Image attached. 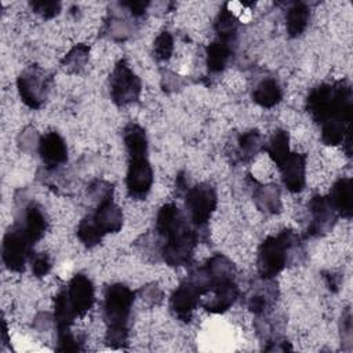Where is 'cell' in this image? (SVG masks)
Segmentation results:
<instances>
[{"label": "cell", "mask_w": 353, "mask_h": 353, "mask_svg": "<svg viewBox=\"0 0 353 353\" xmlns=\"http://www.w3.org/2000/svg\"><path fill=\"white\" fill-rule=\"evenodd\" d=\"M306 109L319 124L332 117L350 123L353 110L352 87L346 81L320 84L309 92Z\"/></svg>", "instance_id": "cell-1"}, {"label": "cell", "mask_w": 353, "mask_h": 353, "mask_svg": "<svg viewBox=\"0 0 353 353\" xmlns=\"http://www.w3.org/2000/svg\"><path fill=\"white\" fill-rule=\"evenodd\" d=\"M298 243L292 230H283L277 236L266 237L258 250V272L262 279L270 280L277 276L288 263L290 251Z\"/></svg>", "instance_id": "cell-2"}, {"label": "cell", "mask_w": 353, "mask_h": 353, "mask_svg": "<svg viewBox=\"0 0 353 353\" xmlns=\"http://www.w3.org/2000/svg\"><path fill=\"white\" fill-rule=\"evenodd\" d=\"M134 298L135 295L132 290L125 284L116 283L106 288L103 298V314L108 328H127Z\"/></svg>", "instance_id": "cell-3"}, {"label": "cell", "mask_w": 353, "mask_h": 353, "mask_svg": "<svg viewBox=\"0 0 353 353\" xmlns=\"http://www.w3.org/2000/svg\"><path fill=\"white\" fill-rule=\"evenodd\" d=\"M199 230L200 229H197L194 226L192 228V226L186 225L176 233L164 239L165 241L161 247L163 261L172 268L189 265L193 258L194 247L197 245V243L200 240Z\"/></svg>", "instance_id": "cell-4"}, {"label": "cell", "mask_w": 353, "mask_h": 353, "mask_svg": "<svg viewBox=\"0 0 353 353\" xmlns=\"http://www.w3.org/2000/svg\"><path fill=\"white\" fill-rule=\"evenodd\" d=\"M33 245L34 244L29 240L22 223L11 226L6 232L1 244V258L6 268L11 272H22L32 254Z\"/></svg>", "instance_id": "cell-5"}, {"label": "cell", "mask_w": 353, "mask_h": 353, "mask_svg": "<svg viewBox=\"0 0 353 353\" xmlns=\"http://www.w3.org/2000/svg\"><path fill=\"white\" fill-rule=\"evenodd\" d=\"M216 192L212 185L201 182L190 188L186 193L185 207L192 225L197 229L205 228L216 208Z\"/></svg>", "instance_id": "cell-6"}, {"label": "cell", "mask_w": 353, "mask_h": 353, "mask_svg": "<svg viewBox=\"0 0 353 353\" xmlns=\"http://www.w3.org/2000/svg\"><path fill=\"white\" fill-rule=\"evenodd\" d=\"M109 84L110 97L119 106L135 102L141 95V80L124 59L116 63L110 74Z\"/></svg>", "instance_id": "cell-7"}, {"label": "cell", "mask_w": 353, "mask_h": 353, "mask_svg": "<svg viewBox=\"0 0 353 353\" xmlns=\"http://www.w3.org/2000/svg\"><path fill=\"white\" fill-rule=\"evenodd\" d=\"M153 183V170L146 156L128 157L125 185L130 197L142 200L150 192Z\"/></svg>", "instance_id": "cell-8"}, {"label": "cell", "mask_w": 353, "mask_h": 353, "mask_svg": "<svg viewBox=\"0 0 353 353\" xmlns=\"http://www.w3.org/2000/svg\"><path fill=\"white\" fill-rule=\"evenodd\" d=\"M18 91L25 105L39 109L47 95L46 73L37 66H30L18 77Z\"/></svg>", "instance_id": "cell-9"}, {"label": "cell", "mask_w": 353, "mask_h": 353, "mask_svg": "<svg viewBox=\"0 0 353 353\" xmlns=\"http://www.w3.org/2000/svg\"><path fill=\"white\" fill-rule=\"evenodd\" d=\"M203 292L189 279L183 280L172 292L170 298V307L172 313L182 321H189L193 310L200 303Z\"/></svg>", "instance_id": "cell-10"}, {"label": "cell", "mask_w": 353, "mask_h": 353, "mask_svg": "<svg viewBox=\"0 0 353 353\" xmlns=\"http://www.w3.org/2000/svg\"><path fill=\"white\" fill-rule=\"evenodd\" d=\"M309 211L312 214V223L307 228L310 236H321L327 233L336 221V212L328 196H313L309 203Z\"/></svg>", "instance_id": "cell-11"}, {"label": "cell", "mask_w": 353, "mask_h": 353, "mask_svg": "<svg viewBox=\"0 0 353 353\" xmlns=\"http://www.w3.org/2000/svg\"><path fill=\"white\" fill-rule=\"evenodd\" d=\"M66 294L76 316L85 314L92 307L95 301V290L92 283L87 276L81 273H77L72 277L66 288Z\"/></svg>", "instance_id": "cell-12"}, {"label": "cell", "mask_w": 353, "mask_h": 353, "mask_svg": "<svg viewBox=\"0 0 353 353\" xmlns=\"http://www.w3.org/2000/svg\"><path fill=\"white\" fill-rule=\"evenodd\" d=\"M279 170L281 172L283 183L290 192L298 193L305 188V182H306V156L305 154L290 152V154L279 165Z\"/></svg>", "instance_id": "cell-13"}, {"label": "cell", "mask_w": 353, "mask_h": 353, "mask_svg": "<svg viewBox=\"0 0 353 353\" xmlns=\"http://www.w3.org/2000/svg\"><path fill=\"white\" fill-rule=\"evenodd\" d=\"M39 153L41 161L47 168H55L66 163L68 160V148L63 138L55 132H47L41 137L39 142Z\"/></svg>", "instance_id": "cell-14"}, {"label": "cell", "mask_w": 353, "mask_h": 353, "mask_svg": "<svg viewBox=\"0 0 353 353\" xmlns=\"http://www.w3.org/2000/svg\"><path fill=\"white\" fill-rule=\"evenodd\" d=\"M92 219L103 234L117 233L123 226V211L112 199H108L99 203Z\"/></svg>", "instance_id": "cell-15"}, {"label": "cell", "mask_w": 353, "mask_h": 353, "mask_svg": "<svg viewBox=\"0 0 353 353\" xmlns=\"http://www.w3.org/2000/svg\"><path fill=\"white\" fill-rule=\"evenodd\" d=\"M336 215L342 218H352L353 214V182L350 178L338 179L331 188L328 196Z\"/></svg>", "instance_id": "cell-16"}, {"label": "cell", "mask_w": 353, "mask_h": 353, "mask_svg": "<svg viewBox=\"0 0 353 353\" xmlns=\"http://www.w3.org/2000/svg\"><path fill=\"white\" fill-rule=\"evenodd\" d=\"M210 292H212V298L205 302L203 306L211 313H223L226 312L239 296V287L233 280L223 281L216 284Z\"/></svg>", "instance_id": "cell-17"}, {"label": "cell", "mask_w": 353, "mask_h": 353, "mask_svg": "<svg viewBox=\"0 0 353 353\" xmlns=\"http://www.w3.org/2000/svg\"><path fill=\"white\" fill-rule=\"evenodd\" d=\"M188 223H186V219L183 218L182 212L179 211V208L172 204V203H168V204H164L159 212H157V218H156V232L167 239L168 236L176 233L178 230H181L182 228H185Z\"/></svg>", "instance_id": "cell-18"}, {"label": "cell", "mask_w": 353, "mask_h": 353, "mask_svg": "<svg viewBox=\"0 0 353 353\" xmlns=\"http://www.w3.org/2000/svg\"><path fill=\"white\" fill-rule=\"evenodd\" d=\"M22 226L33 244H36L44 236L47 230V219L43 210L37 204L32 203L26 207Z\"/></svg>", "instance_id": "cell-19"}, {"label": "cell", "mask_w": 353, "mask_h": 353, "mask_svg": "<svg viewBox=\"0 0 353 353\" xmlns=\"http://www.w3.org/2000/svg\"><path fill=\"white\" fill-rule=\"evenodd\" d=\"M233 54L232 41L216 39L207 47V68L211 73L222 72Z\"/></svg>", "instance_id": "cell-20"}, {"label": "cell", "mask_w": 353, "mask_h": 353, "mask_svg": "<svg viewBox=\"0 0 353 353\" xmlns=\"http://www.w3.org/2000/svg\"><path fill=\"white\" fill-rule=\"evenodd\" d=\"M350 138V123L342 119H328L321 123V141L328 146H338Z\"/></svg>", "instance_id": "cell-21"}, {"label": "cell", "mask_w": 353, "mask_h": 353, "mask_svg": "<svg viewBox=\"0 0 353 353\" xmlns=\"http://www.w3.org/2000/svg\"><path fill=\"white\" fill-rule=\"evenodd\" d=\"M123 141H124L128 157L148 154L146 132L141 125H138L135 123L127 124L123 131Z\"/></svg>", "instance_id": "cell-22"}, {"label": "cell", "mask_w": 353, "mask_h": 353, "mask_svg": "<svg viewBox=\"0 0 353 353\" xmlns=\"http://www.w3.org/2000/svg\"><path fill=\"white\" fill-rule=\"evenodd\" d=\"M283 98L280 84L274 79L262 80L252 92V99L262 108H273Z\"/></svg>", "instance_id": "cell-23"}, {"label": "cell", "mask_w": 353, "mask_h": 353, "mask_svg": "<svg viewBox=\"0 0 353 353\" xmlns=\"http://www.w3.org/2000/svg\"><path fill=\"white\" fill-rule=\"evenodd\" d=\"M310 11L305 3H295L285 15L287 32L291 37L301 36L309 23Z\"/></svg>", "instance_id": "cell-24"}, {"label": "cell", "mask_w": 353, "mask_h": 353, "mask_svg": "<svg viewBox=\"0 0 353 353\" xmlns=\"http://www.w3.org/2000/svg\"><path fill=\"white\" fill-rule=\"evenodd\" d=\"M205 269L208 270L210 276L212 277L215 285L223 281H229L233 280L234 274H236V268L233 265V262H230L226 256L216 254L214 255L211 259H208V262L205 263Z\"/></svg>", "instance_id": "cell-25"}, {"label": "cell", "mask_w": 353, "mask_h": 353, "mask_svg": "<svg viewBox=\"0 0 353 353\" xmlns=\"http://www.w3.org/2000/svg\"><path fill=\"white\" fill-rule=\"evenodd\" d=\"M76 317L77 316L70 305L66 290H62L54 301V320L57 324V330L70 327Z\"/></svg>", "instance_id": "cell-26"}, {"label": "cell", "mask_w": 353, "mask_h": 353, "mask_svg": "<svg viewBox=\"0 0 353 353\" xmlns=\"http://www.w3.org/2000/svg\"><path fill=\"white\" fill-rule=\"evenodd\" d=\"M237 25L239 21L234 14L228 8V6H223L215 19V32L218 33V39L233 43L237 33Z\"/></svg>", "instance_id": "cell-27"}, {"label": "cell", "mask_w": 353, "mask_h": 353, "mask_svg": "<svg viewBox=\"0 0 353 353\" xmlns=\"http://www.w3.org/2000/svg\"><path fill=\"white\" fill-rule=\"evenodd\" d=\"M288 143H290V135L284 130L274 131V134L272 135V138L269 141V145H268L266 150H268V154L276 163L277 167L284 161V159L291 152Z\"/></svg>", "instance_id": "cell-28"}, {"label": "cell", "mask_w": 353, "mask_h": 353, "mask_svg": "<svg viewBox=\"0 0 353 353\" xmlns=\"http://www.w3.org/2000/svg\"><path fill=\"white\" fill-rule=\"evenodd\" d=\"M103 236L105 234L99 230V228L94 222L92 215H88L83 221H80L77 226V237L85 247L91 248L98 245Z\"/></svg>", "instance_id": "cell-29"}, {"label": "cell", "mask_w": 353, "mask_h": 353, "mask_svg": "<svg viewBox=\"0 0 353 353\" xmlns=\"http://www.w3.org/2000/svg\"><path fill=\"white\" fill-rule=\"evenodd\" d=\"M239 148L241 157L244 160H250L254 157L261 149H262V141H261V134L258 130H250L244 132L239 138Z\"/></svg>", "instance_id": "cell-30"}, {"label": "cell", "mask_w": 353, "mask_h": 353, "mask_svg": "<svg viewBox=\"0 0 353 353\" xmlns=\"http://www.w3.org/2000/svg\"><path fill=\"white\" fill-rule=\"evenodd\" d=\"M174 51V39L170 32H161L153 43V55L157 61H167Z\"/></svg>", "instance_id": "cell-31"}, {"label": "cell", "mask_w": 353, "mask_h": 353, "mask_svg": "<svg viewBox=\"0 0 353 353\" xmlns=\"http://www.w3.org/2000/svg\"><path fill=\"white\" fill-rule=\"evenodd\" d=\"M88 47L84 44L76 46L63 59V65L65 69H73V70H79L80 68H83V65L85 63L87 58H88Z\"/></svg>", "instance_id": "cell-32"}, {"label": "cell", "mask_w": 353, "mask_h": 353, "mask_svg": "<svg viewBox=\"0 0 353 353\" xmlns=\"http://www.w3.org/2000/svg\"><path fill=\"white\" fill-rule=\"evenodd\" d=\"M57 349L62 350V352L80 350L79 341L70 332V327H68V328H58V346H57Z\"/></svg>", "instance_id": "cell-33"}, {"label": "cell", "mask_w": 353, "mask_h": 353, "mask_svg": "<svg viewBox=\"0 0 353 353\" xmlns=\"http://www.w3.org/2000/svg\"><path fill=\"white\" fill-rule=\"evenodd\" d=\"M30 263H32V272L36 277L46 276L51 269V261L46 252L34 254L30 259Z\"/></svg>", "instance_id": "cell-34"}, {"label": "cell", "mask_w": 353, "mask_h": 353, "mask_svg": "<svg viewBox=\"0 0 353 353\" xmlns=\"http://www.w3.org/2000/svg\"><path fill=\"white\" fill-rule=\"evenodd\" d=\"M30 7L34 12L47 19L55 17L61 10V4L58 1H33L30 3Z\"/></svg>", "instance_id": "cell-35"}, {"label": "cell", "mask_w": 353, "mask_h": 353, "mask_svg": "<svg viewBox=\"0 0 353 353\" xmlns=\"http://www.w3.org/2000/svg\"><path fill=\"white\" fill-rule=\"evenodd\" d=\"M248 307L251 312L259 314L263 313L269 307V299L263 294H255L248 301Z\"/></svg>", "instance_id": "cell-36"}, {"label": "cell", "mask_w": 353, "mask_h": 353, "mask_svg": "<svg viewBox=\"0 0 353 353\" xmlns=\"http://www.w3.org/2000/svg\"><path fill=\"white\" fill-rule=\"evenodd\" d=\"M148 4H149L148 1H128V3H124L123 6H125L134 17H141L143 15Z\"/></svg>", "instance_id": "cell-37"}]
</instances>
